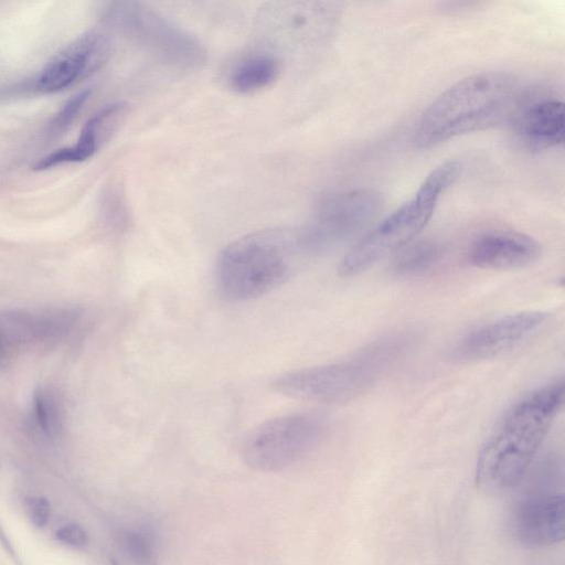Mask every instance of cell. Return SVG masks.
<instances>
[{
  "instance_id": "obj_1",
  "label": "cell",
  "mask_w": 565,
  "mask_h": 565,
  "mask_svg": "<svg viewBox=\"0 0 565 565\" xmlns=\"http://www.w3.org/2000/svg\"><path fill=\"white\" fill-rule=\"evenodd\" d=\"M564 401V382L556 380L527 394L504 416L482 447L476 484L488 492L518 486L527 475Z\"/></svg>"
},
{
  "instance_id": "obj_2",
  "label": "cell",
  "mask_w": 565,
  "mask_h": 565,
  "mask_svg": "<svg viewBox=\"0 0 565 565\" xmlns=\"http://www.w3.org/2000/svg\"><path fill=\"white\" fill-rule=\"evenodd\" d=\"M521 104V86L511 74L470 75L428 105L417 121L413 141L418 148H430L457 136L491 128L514 116Z\"/></svg>"
},
{
  "instance_id": "obj_3",
  "label": "cell",
  "mask_w": 565,
  "mask_h": 565,
  "mask_svg": "<svg viewBox=\"0 0 565 565\" xmlns=\"http://www.w3.org/2000/svg\"><path fill=\"white\" fill-rule=\"evenodd\" d=\"M310 258L299 228L258 231L221 250L215 265L216 285L226 299L249 301L282 286Z\"/></svg>"
},
{
  "instance_id": "obj_4",
  "label": "cell",
  "mask_w": 565,
  "mask_h": 565,
  "mask_svg": "<svg viewBox=\"0 0 565 565\" xmlns=\"http://www.w3.org/2000/svg\"><path fill=\"white\" fill-rule=\"evenodd\" d=\"M415 334L397 331L371 342L350 358L280 374L271 388L286 397L320 404L350 402L392 370L411 350Z\"/></svg>"
},
{
  "instance_id": "obj_5",
  "label": "cell",
  "mask_w": 565,
  "mask_h": 565,
  "mask_svg": "<svg viewBox=\"0 0 565 565\" xmlns=\"http://www.w3.org/2000/svg\"><path fill=\"white\" fill-rule=\"evenodd\" d=\"M460 170L457 161H446L435 168L409 200L374 225L344 255L339 275L355 276L413 242L429 222L439 198L458 179Z\"/></svg>"
},
{
  "instance_id": "obj_6",
  "label": "cell",
  "mask_w": 565,
  "mask_h": 565,
  "mask_svg": "<svg viewBox=\"0 0 565 565\" xmlns=\"http://www.w3.org/2000/svg\"><path fill=\"white\" fill-rule=\"evenodd\" d=\"M562 462L551 457L534 470L530 484L514 502L509 524L513 537L529 547H545L564 540Z\"/></svg>"
},
{
  "instance_id": "obj_7",
  "label": "cell",
  "mask_w": 565,
  "mask_h": 565,
  "mask_svg": "<svg viewBox=\"0 0 565 565\" xmlns=\"http://www.w3.org/2000/svg\"><path fill=\"white\" fill-rule=\"evenodd\" d=\"M324 418L317 413H292L268 419L255 427L243 445L244 461L253 469L277 471L307 456L324 431Z\"/></svg>"
},
{
  "instance_id": "obj_8",
  "label": "cell",
  "mask_w": 565,
  "mask_h": 565,
  "mask_svg": "<svg viewBox=\"0 0 565 565\" xmlns=\"http://www.w3.org/2000/svg\"><path fill=\"white\" fill-rule=\"evenodd\" d=\"M111 19L143 52L163 64L189 70L205 61V51L193 35L143 4L117 3Z\"/></svg>"
},
{
  "instance_id": "obj_9",
  "label": "cell",
  "mask_w": 565,
  "mask_h": 565,
  "mask_svg": "<svg viewBox=\"0 0 565 565\" xmlns=\"http://www.w3.org/2000/svg\"><path fill=\"white\" fill-rule=\"evenodd\" d=\"M383 206L381 193L355 189L324 199L311 221L299 228L311 257L351 237L367 226Z\"/></svg>"
},
{
  "instance_id": "obj_10",
  "label": "cell",
  "mask_w": 565,
  "mask_h": 565,
  "mask_svg": "<svg viewBox=\"0 0 565 565\" xmlns=\"http://www.w3.org/2000/svg\"><path fill=\"white\" fill-rule=\"evenodd\" d=\"M81 312L77 308H58L41 312L7 310L0 312V365L22 348L53 345L64 339Z\"/></svg>"
},
{
  "instance_id": "obj_11",
  "label": "cell",
  "mask_w": 565,
  "mask_h": 565,
  "mask_svg": "<svg viewBox=\"0 0 565 565\" xmlns=\"http://www.w3.org/2000/svg\"><path fill=\"white\" fill-rule=\"evenodd\" d=\"M546 317V312L529 310L497 318L465 334L452 355L461 362H476L504 354L535 333Z\"/></svg>"
},
{
  "instance_id": "obj_12",
  "label": "cell",
  "mask_w": 565,
  "mask_h": 565,
  "mask_svg": "<svg viewBox=\"0 0 565 565\" xmlns=\"http://www.w3.org/2000/svg\"><path fill=\"white\" fill-rule=\"evenodd\" d=\"M541 245L532 236L508 230L489 231L470 245L468 259L484 269L525 267L540 258Z\"/></svg>"
},
{
  "instance_id": "obj_13",
  "label": "cell",
  "mask_w": 565,
  "mask_h": 565,
  "mask_svg": "<svg viewBox=\"0 0 565 565\" xmlns=\"http://www.w3.org/2000/svg\"><path fill=\"white\" fill-rule=\"evenodd\" d=\"M103 53L104 42L98 34L82 35L45 64L31 88L41 94L61 92L89 71Z\"/></svg>"
},
{
  "instance_id": "obj_14",
  "label": "cell",
  "mask_w": 565,
  "mask_h": 565,
  "mask_svg": "<svg viewBox=\"0 0 565 565\" xmlns=\"http://www.w3.org/2000/svg\"><path fill=\"white\" fill-rule=\"evenodd\" d=\"M516 132L534 150H545L564 141V104L555 98L533 102L514 115Z\"/></svg>"
},
{
  "instance_id": "obj_15",
  "label": "cell",
  "mask_w": 565,
  "mask_h": 565,
  "mask_svg": "<svg viewBox=\"0 0 565 565\" xmlns=\"http://www.w3.org/2000/svg\"><path fill=\"white\" fill-rule=\"evenodd\" d=\"M125 105L113 103L96 111L84 125L77 142L72 147L57 149L40 158L32 169L43 171L61 163L82 162L96 152L104 130L124 114Z\"/></svg>"
},
{
  "instance_id": "obj_16",
  "label": "cell",
  "mask_w": 565,
  "mask_h": 565,
  "mask_svg": "<svg viewBox=\"0 0 565 565\" xmlns=\"http://www.w3.org/2000/svg\"><path fill=\"white\" fill-rule=\"evenodd\" d=\"M277 58L268 53H254L235 64L228 75L231 88L248 94L270 85L278 76Z\"/></svg>"
},
{
  "instance_id": "obj_17",
  "label": "cell",
  "mask_w": 565,
  "mask_h": 565,
  "mask_svg": "<svg viewBox=\"0 0 565 565\" xmlns=\"http://www.w3.org/2000/svg\"><path fill=\"white\" fill-rule=\"evenodd\" d=\"M441 247L429 239L411 242L403 247L393 263L396 275L408 277L420 275L434 267L441 258Z\"/></svg>"
},
{
  "instance_id": "obj_18",
  "label": "cell",
  "mask_w": 565,
  "mask_h": 565,
  "mask_svg": "<svg viewBox=\"0 0 565 565\" xmlns=\"http://www.w3.org/2000/svg\"><path fill=\"white\" fill-rule=\"evenodd\" d=\"M32 417L34 426L49 441H56L63 429V411L57 395L40 387L33 394Z\"/></svg>"
},
{
  "instance_id": "obj_19",
  "label": "cell",
  "mask_w": 565,
  "mask_h": 565,
  "mask_svg": "<svg viewBox=\"0 0 565 565\" xmlns=\"http://www.w3.org/2000/svg\"><path fill=\"white\" fill-rule=\"evenodd\" d=\"M89 94V89L81 90L63 105L49 125L50 135H60L70 127L88 99Z\"/></svg>"
},
{
  "instance_id": "obj_20",
  "label": "cell",
  "mask_w": 565,
  "mask_h": 565,
  "mask_svg": "<svg viewBox=\"0 0 565 565\" xmlns=\"http://www.w3.org/2000/svg\"><path fill=\"white\" fill-rule=\"evenodd\" d=\"M121 544L126 553L136 562H147L152 555L151 540L142 532H125L121 535Z\"/></svg>"
},
{
  "instance_id": "obj_21",
  "label": "cell",
  "mask_w": 565,
  "mask_h": 565,
  "mask_svg": "<svg viewBox=\"0 0 565 565\" xmlns=\"http://www.w3.org/2000/svg\"><path fill=\"white\" fill-rule=\"evenodd\" d=\"M25 510L31 522L38 527H43L50 519L51 507L44 497L32 495L26 498Z\"/></svg>"
},
{
  "instance_id": "obj_22",
  "label": "cell",
  "mask_w": 565,
  "mask_h": 565,
  "mask_svg": "<svg viewBox=\"0 0 565 565\" xmlns=\"http://www.w3.org/2000/svg\"><path fill=\"white\" fill-rule=\"evenodd\" d=\"M55 537L62 544L71 547H83L88 543L87 533L76 523H67L58 527Z\"/></svg>"
},
{
  "instance_id": "obj_23",
  "label": "cell",
  "mask_w": 565,
  "mask_h": 565,
  "mask_svg": "<svg viewBox=\"0 0 565 565\" xmlns=\"http://www.w3.org/2000/svg\"><path fill=\"white\" fill-rule=\"evenodd\" d=\"M111 565H118L115 561H113Z\"/></svg>"
}]
</instances>
